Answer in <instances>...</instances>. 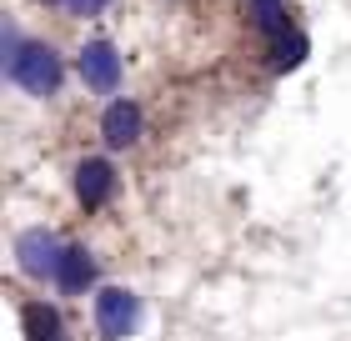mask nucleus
I'll return each instance as SVG.
<instances>
[{"label": "nucleus", "instance_id": "f257e3e1", "mask_svg": "<svg viewBox=\"0 0 351 341\" xmlns=\"http://www.w3.org/2000/svg\"><path fill=\"white\" fill-rule=\"evenodd\" d=\"M10 80L30 95H51L60 86V60L56 51H45V45H21V51L10 56Z\"/></svg>", "mask_w": 351, "mask_h": 341}, {"label": "nucleus", "instance_id": "f03ea898", "mask_svg": "<svg viewBox=\"0 0 351 341\" xmlns=\"http://www.w3.org/2000/svg\"><path fill=\"white\" fill-rule=\"evenodd\" d=\"M136 316H141V306H136L131 291L110 286V291H101V296H95V327H101V336H110V341H121L125 331H131Z\"/></svg>", "mask_w": 351, "mask_h": 341}, {"label": "nucleus", "instance_id": "7ed1b4c3", "mask_svg": "<svg viewBox=\"0 0 351 341\" xmlns=\"http://www.w3.org/2000/svg\"><path fill=\"white\" fill-rule=\"evenodd\" d=\"M15 256L30 276H60V261H66V246L51 236V231H25L15 241Z\"/></svg>", "mask_w": 351, "mask_h": 341}, {"label": "nucleus", "instance_id": "20e7f679", "mask_svg": "<svg viewBox=\"0 0 351 341\" xmlns=\"http://www.w3.org/2000/svg\"><path fill=\"white\" fill-rule=\"evenodd\" d=\"M81 75H86L90 91H116V80H121V56L110 51L106 40H90L86 51H81Z\"/></svg>", "mask_w": 351, "mask_h": 341}, {"label": "nucleus", "instance_id": "39448f33", "mask_svg": "<svg viewBox=\"0 0 351 341\" xmlns=\"http://www.w3.org/2000/svg\"><path fill=\"white\" fill-rule=\"evenodd\" d=\"M101 136H106V145H136V136H141V110L131 106V101H116V106H106V116H101Z\"/></svg>", "mask_w": 351, "mask_h": 341}, {"label": "nucleus", "instance_id": "423d86ee", "mask_svg": "<svg viewBox=\"0 0 351 341\" xmlns=\"http://www.w3.org/2000/svg\"><path fill=\"white\" fill-rule=\"evenodd\" d=\"M110 166L106 161H81V171H75V196H81L86 206H101L106 196H110Z\"/></svg>", "mask_w": 351, "mask_h": 341}, {"label": "nucleus", "instance_id": "0eeeda50", "mask_svg": "<svg viewBox=\"0 0 351 341\" xmlns=\"http://www.w3.org/2000/svg\"><path fill=\"white\" fill-rule=\"evenodd\" d=\"M60 291H86L95 281V261H90V251L86 246H66V261H60Z\"/></svg>", "mask_w": 351, "mask_h": 341}, {"label": "nucleus", "instance_id": "6e6552de", "mask_svg": "<svg viewBox=\"0 0 351 341\" xmlns=\"http://www.w3.org/2000/svg\"><path fill=\"white\" fill-rule=\"evenodd\" d=\"M25 336H30V341H60V316L51 311V306L30 301V306H25Z\"/></svg>", "mask_w": 351, "mask_h": 341}, {"label": "nucleus", "instance_id": "1a4fd4ad", "mask_svg": "<svg viewBox=\"0 0 351 341\" xmlns=\"http://www.w3.org/2000/svg\"><path fill=\"white\" fill-rule=\"evenodd\" d=\"M301 60H306V36H296V30L276 36V45H271V66H276V71H296Z\"/></svg>", "mask_w": 351, "mask_h": 341}, {"label": "nucleus", "instance_id": "9d476101", "mask_svg": "<svg viewBox=\"0 0 351 341\" xmlns=\"http://www.w3.org/2000/svg\"><path fill=\"white\" fill-rule=\"evenodd\" d=\"M251 15H256L261 30H271V36H286V15H281L276 0H256V5H251Z\"/></svg>", "mask_w": 351, "mask_h": 341}, {"label": "nucleus", "instance_id": "9b49d317", "mask_svg": "<svg viewBox=\"0 0 351 341\" xmlns=\"http://www.w3.org/2000/svg\"><path fill=\"white\" fill-rule=\"evenodd\" d=\"M71 5H75V10H81V15H90V10H101V5H106V0H71Z\"/></svg>", "mask_w": 351, "mask_h": 341}]
</instances>
